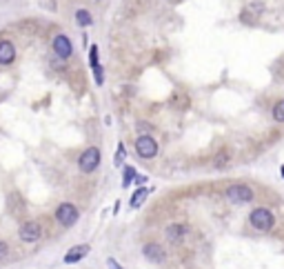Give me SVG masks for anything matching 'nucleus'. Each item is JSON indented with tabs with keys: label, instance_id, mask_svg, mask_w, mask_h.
I'll return each mask as SVG.
<instances>
[{
	"label": "nucleus",
	"instance_id": "22",
	"mask_svg": "<svg viewBox=\"0 0 284 269\" xmlns=\"http://www.w3.org/2000/svg\"><path fill=\"white\" fill-rule=\"evenodd\" d=\"M282 178H284V165H282Z\"/></svg>",
	"mask_w": 284,
	"mask_h": 269
},
{
	"label": "nucleus",
	"instance_id": "20",
	"mask_svg": "<svg viewBox=\"0 0 284 269\" xmlns=\"http://www.w3.org/2000/svg\"><path fill=\"white\" fill-rule=\"evenodd\" d=\"M136 182H138V185L142 187V185L146 182V176H140V174H138V176H136Z\"/></svg>",
	"mask_w": 284,
	"mask_h": 269
},
{
	"label": "nucleus",
	"instance_id": "18",
	"mask_svg": "<svg viewBox=\"0 0 284 269\" xmlns=\"http://www.w3.org/2000/svg\"><path fill=\"white\" fill-rule=\"evenodd\" d=\"M89 62H91L93 71L100 69V65H98V49H96V47H91V54H89Z\"/></svg>",
	"mask_w": 284,
	"mask_h": 269
},
{
	"label": "nucleus",
	"instance_id": "7",
	"mask_svg": "<svg viewBox=\"0 0 284 269\" xmlns=\"http://www.w3.org/2000/svg\"><path fill=\"white\" fill-rule=\"evenodd\" d=\"M142 254H144L146 261L155 263V265H160V263H164V258H167V254H164V249L160 247L158 243H146L144 247H142Z\"/></svg>",
	"mask_w": 284,
	"mask_h": 269
},
{
	"label": "nucleus",
	"instance_id": "8",
	"mask_svg": "<svg viewBox=\"0 0 284 269\" xmlns=\"http://www.w3.org/2000/svg\"><path fill=\"white\" fill-rule=\"evenodd\" d=\"M91 252V247H89V245H75V247H71L67 254H65V265H73V263H80L82 261L84 256H87V254Z\"/></svg>",
	"mask_w": 284,
	"mask_h": 269
},
{
	"label": "nucleus",
	"instance_id": "3",
	"mask_svg": "<svg viewBox=\"0 0 284 269\" xmlns=\"http://www.w3.org/2000/svg\"><path fill=\"white\" fill-rule=\"evenodd\" d=\"M249 223L253 225L258 232H269V229L273 227V223H276V218H273V214L267 207H258V209L251 211Z\"/></svg>",
	"mask_w": 284,
	"mask_h": 269
},
{
	"label": "nucleus",
	"instance_id": "9",
	"mask_svg": "<svg viewBox=\"0 0 284 269\" xmlns=\"http://www.w3.org/2000/svg\"><path fill=\"white\" fill-rule=\"evenodd\" d=\"M54 51L60 56V58H69L71 54H73V47H71V40L65 33H60V36L54 38Z\"/></svg>",
	"mask_w": 284,
	"mask_h": 269
},
{
	"label": "nucleus",
	"instance_id": "4",
	"mask_svg": "<svg viewBox=\"0 0 284 269\" xmlns=\"http://www.w3.org/2000/svg\"><path fill=\"white\" fill-rule=\"evenodd\" d=\"M136 153H138L140 158H144V160L155 158L158 156V142H155V138H151L149 134L138 136V140H136Z\"/></svg>",
	"mask_w": 284,
	"mask_h": 269
},
{
	"label": "nucleus",
	"instance_id": "21",
	"mask_svg": "<svg viewBox=\"0 0 284 269\" xmlns=\"http://www.w3.org/2000/svg\"><path fill=\"white\" fill-rule=\"evenodd\" d=\"M109 267H111V269H122V267H118V263L113 261V258H109Z\"/></svg>",
	"mask_w": 284,
	"mask_h": 269
},
{
	"label": "nucleus",
	"instance_id": "1",
	"mask_svg": "<svg viewBox=\"0 0 284 269\" xmlns=\"http://www.w3.org/2000/svg\"><path fill=\"white\" fill-rule=\"evenodd\" d=\"M100 165V149L98 147H87L78 158V167L82 174H91V171L98 169Z\"/></svg>",
	"mask_w": 284,
	"mask_h": 269
},
{
	"label": "nucleus",
	"instance_id": "17",
	"mask_svg": "<svg viewBox=\"0 0 284 269\" xmlns=\"http://www.w3.org/2000/svg\"><path fill=\"white\" fill-rule=\"evenodd\" d=\"M127 158V149H125V145H118V151H116V165H122V160Z\"/></svg>",
	"mask_w": 284,
	"mask_h": 269
},
{
	"label": "nucleus",
	"instance_id": "11",
	"mask_svg": "<svg viewBox=\"0 0 284 269\" xmlns=\"http://www.w3.org/2000/svg\"><path fill=\"white\" fill-rule=\"evenodd\" d=\"M184 234H187V227H184V225H169V227H167V238L171 240V243L182 240Z\"/></svg>",
	"mask_w": 284,
	"mask_h": 269
},
{
	"label": "nucleus",
	"instance_id": "13",
	"mask_svg": "<svg viewBox=\"0 0 284 269\" xmlns=\"http://www.w3.org/2000/svg\"><path fill=\"white\" fill-rule=\"evenodd\" d=\"M75 22H78L80 27L91 25V13H89V9H78V11H75Z\"/></svg>",
	"mask_w": 284,
	"mask_h": 269
},
{
	"label": "nucleus",
	"instance_id": "10",
	"mask_svg": "<svg viewBox=\"0 0 284 269\" xmlns=\"http://www.w3.org/2000/svg\"><path fill=\"white\" fill-rule=\"evenodd\" d=\"M16 58V47L9 40H0V65H9Z\"/></svg>",
	"mask_w": 284,
	"mask_h": 269
},
{
	"label": "nucleus",
	"instance_id": "12",
	"mask_svg": "<svg viewBox=\"0 0 284 269\" xmlns=\"http://www.w3.org/2000/svg\"><path fill=\"white\" fill-rule=\"evenodd\" d=\"M146 196H149V189H146V187H140V189H136V194L131 196V203H129V205H131L134 209H138L140 205L146 200Z\"/></svg>",
	"mask_w": 284,
	"mask_h": 269
},
{
	"label": "nucleus",
	"instance_id": "19",
	"mask_svg": "<svg viewBox=\"0 0 284 269\" xmlns=\"http://www.w3.org/2000/svg\"><path fill=\"white\" fill-rule=\"evenodd\" d=\"M7 256H9V245L4 240H0V261H4Z\"/></svg>",
	"mask_w": 284,
	"mask_h": 269
},
{
	"label": "nucleus",
	"instance_id": "16",
	"mask_svg": "<svg viewBox=\"0 0 284 269\" xmlns=\"http://www.w3.org/2000/svg\"><path fill=\"white\" fill-rule=\"evenodd\" d=\"M273 118H276V123H284V100L273 107Z\"/></svg>",
	"mask_w": 284,
	"mask_h": 269
},
{
	"label": "nucleus",
	"instance_id": "15",
	"mask_svg": "<svg viewBox=\"0 0 284 269\" xmlns=\"http://www.w3.org/2000/svg\"><path fill=\"white\" fill-rule=\"evenodd\" d=\"M229 165V151H220L215 156V160H213V167H217V169H222V167Z\"/></svg>",
	"mask_w": 284,
	"mask_h": 269
},
{
	"label": "nucleus",
	"instance_id": "14",
	"mask_svg": "<svg viewBox=\"0 0 284 269\" xmlns=\"http://www.w3.org/2000/svg\"><path fill=\"white\" fill-rule=\"evenodd\" d=\"M136 169L134 167H125V171H122V187H129L131 182H136Z\"/></svg>",
	"mask_w": 284,
	"mask_h": 269
},
{
	"label": "nucleus",
	"instance_id": "5",
	"mask_svg": "<svg viewBox=\"0 0 284 269\" xmlns=\"http://www.w3.org/2000/svg\"><path fill=\"white\" fill-rule=\"evenodd\" d=\"M18 238H20L22 243H27V245L38 243V240L42 238L40 223H36V220H27V223H22L20 229H18Z\"/></svg>",
	"mask_w": 284,
	"mask_h": 269
},
{
	"label": "nucleus",
	"instance_id": "2",
	"mask_svg": "<svg viewBox=\"0 0 284 269\" xmlns=\"http://www.w3.org/2000/svg\"><path fill=\"white\" fill-rule=\"evenodd\" d=\"M78 218H80V211L75 205L60 203L58 207H56V220H58V225H63V227H73V225L78 223Z\"/></svg>",
	"mask_w": 284,
	"mask_h": 269
},
{
	"label": "nucleus",
	"instance_id": "6",
	"mask_svg": "<svg viewBox=\"0 0 284 269\" xmlns=\"http://www.w3.org/2000/svg\"><path fill=\"white\" fill-rule=\"evenodd\" d=\"M224 196L235 205H242V203H251L253 200V189L247 185H231L229 189L224 191Z\"/></svg>",
	"mask_w": 284,
	"mask_h": 269
}]
</instances>
